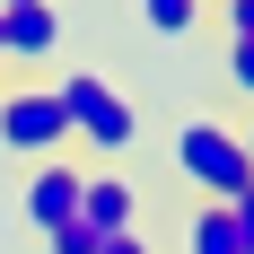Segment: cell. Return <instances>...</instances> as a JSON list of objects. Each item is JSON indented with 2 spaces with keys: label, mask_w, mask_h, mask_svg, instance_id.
Returning <instances> with one entry per match:
<instances>
[{
  "label": "cell",
  "mask_w": 254,
  "mask_h": 254,
  "mask_svg": "<svg viewBox=\"0 0 254 254\" xmlns=\"http://www.w3.org/2000/svg\"><path fill=\"white\" fill-rule=\"evenodd\" d=\"M53 97H62V114H70V140H79V149H97V158H131V140H140V105H131L114 79L70 70V79H53Z\"/></svg>",
  "instance_id": "1"
},
{
  "label": "cell",
  "mask_w": 254,
  "mask_h": 254,
  "mask_svg": "<svg viewBox=\"0 0 254 254\" xmlns=\"http://www.w3.org/2000/svg\"><path fill=\"white\" fill-rule=\"evenodd\" d=\"M176 167H184V184L202 193V202H237L254 184V167H246V140H237L228 123H210V114H193V123H176Z\"/></svg>",
  "instance_id": "2"
},
{
  "label": "cell",
  "mask_w": 254,
  "mask_h": 254,
  "mask_svg": "<svg viewBox=\"0 0 254 254\" xmlns=\"http://www.w3.org/2000/svg\"><path fill=\"white\" fill-rule=\"evenodd\" d=\"M0 149H18L26 167H44V158L70 149V114L53 88H0Z\"/></svg>",
  "instance_id": "3"
},
{
  "label": "cell",
  "mask_w": 254,
  "mask_h": 254,
  "mask_svg": "<svg viewBox=\"0 0 254 254\" xmlns=\"http://www.w3.org/2000/svg\"><path fill=\"white\" fill-rule=\"evenodd\" d=\"M79 167H62V158H44V167H35V176H26V228L35 237H53V228H70L79 219Z\"/></svg>",
  "instance_id": "4"
},
{
  "label": "cell",
  "mask_w": 254,
  "mask_h": 254,
  "mask_svg": "<svg viewBox=\"0 0 254 254\" xmlns=\"http://www.w3.org/2000/svg\"><path fill=\"white\" fill-rule=\"evenodd\" d=\"M0 35H9V62H35V70H44L53 53H62V9H53V0L0 9Z\"/></svg>",
  "instance_id": "5"
},
{
  "label": "cell",
  "mask_w": 254,
  "mask_h": 254,
  "mask_svg": "<svg viewBox=\"0 0 254 254\" xmlns=\"http://www.w3.org/2000/svg\"><path fill=\"white\" fill-rule=\"evenodd\" d=\"M79 219H88L97 237H131L140 228V193H131L123 176H88L79 184Z\"/></svg>",
  "instance_id": "6"
},
{
  "label": "cell",
  "mask_w": 254,
  "mask_h": 254,
  "mask_svg": "<svg viewBox=\"0 0 254 254\" xmlns=\"http://www.w3.org/2000/svg\"><path fill=\"white\" fill-rule=\"evenodd\" d=\"M184 254H246V237H237V210H228V202H202L193 219H184Z\"/></svg>",
  "instance_id": "7"
},
{
  "label": "cell",
  "mask_w": 254,
  "mask_h": 254,
  "mask_svg": "<svg viewBox=\"0 0 254 254\" xmlns=\"http://www.w3.org/2000/svg\"><path fill=\"white\" fill-rule=\"evenodd\" d=\"M140 18H149V35H167V44H184V35L202 26V0H140Z\"/></svg>",
  "instance_id": "8"
},
{
  "label": "cell",
  "mask_w": 254,
  "mask_h": 254,
  "mask_svg": "<svg viewBox=\"0 0 254 254\" xmlns=\"http://www.w3.org/2000/svg\"><path fill=\"white\" fill-rule=\"evenodd\" d=\"M44 254H105V237L88 228V219H70V228H53V237H44Z\"/></svg>",
  "instance_id": "9"
},
{
  "label": "cell",
  "mask_w": 254,
  "mask_h": 254,
  "mask_svg": "<svg viewBox=\"0 0 254 254\" xmlns=\"http://www.w3.org/2000/svg\"><path fill=\"white\" fill-rule=\"evenodd\" d=\"M228 88H237V97H254V35H246V44H228Z\"/></svg>",
  "instance_id": "10"
},
{
  "label": "cell",
  "mask_w": 254,
  "mask_h": 254,
  "mask_svg": "<svg viewBox=\"0 0 254 254\" xmlns=\"http://www.w3.org/2000/svg\"><path fill=\"white\" fill-rule=\"evenodd\" d=\"M219 18H228V44H246L254 35V0H219Z\"/></svg>",
  "instance_id": "11"
},
{
  "label": "cell",
  "mask_w": 254,
  "mask_h": 254,
  "mask_svg": "<svg viewBox=\"0 0 254 254\" xmlns=\"http://www.w3.org/2000/svg\"><path fill=\"white\" fill-rule=\"evenodd\" d=\"M228 210H237V237H246V254H254V184H246V193H237Z\"/></svg>",
  "instance_id": "12"
},
{
  "label": "cell",
  "mask_w": 254,
  "mask_h": 254,
  "mask_svg": "<svg viewBox=\"0 0 254 254\" xmlns=\"http://www.w3.org/2000/svg\"><path fill=\"white\" fill-rule=\"evenodd\" d=\"M105 254H149V246H140V228H131V237H105Z\"/></svg>",
  "instance_id": "13"
},
{
  "label": "cell",
  "mask_w": 254,
  "mask_h": 254,
  "mask_svg": "<svg viewBox=\"0 0 254 254\" xmlns=\"http://www.w3.org/2000/svg\"><path fill=\"white\" fill-rule=\"evenodd\" d=\"M237 140H246V167H254V131H237Z\"/></svg>",
  "instance_id": "14"
},
{
  "label": "cell",
  "mask_w": 254,
  "mask_h": 254,
  "mask_svg": "<svg viewBox=\"0 0 254 254\" xmlns=\"http://www.w3.org/2000/svg\"><path fill=\"white\" fill-rule=\"evenodd\" d=\"M0 9H26V0H0Z\"/></svg>",
  "instance_id": "15"
},
{
  "label": "cell",
  "mask_w": 254,
  "mask_h": 254,
  "mask_svg": "<svg viewBox=\"0 0 254 254\" xmlns=\"http://www.w3.org/2000/svg\"><path fill=\"white\" fill-rule=\"evenodd\" d=\"M202 9H210V0H202Z\"/></svg>",
  "instance_id": "16"
}]
</instances>
